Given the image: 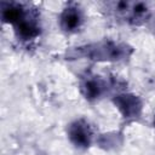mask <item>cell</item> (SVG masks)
<instances>
[{
	"label": "cell",
	"mask_w": 155,
	"mask_h": 155,
	"mask_svg": "<svg viewBox=\"0 0 155 155\" xmlns=\"http://www.w3.org/2000/svg\"><path fill=\"white\" fill-rule=\"evenodd\" d=\"M115 104L125 117H136L140 113L142 104L133 94H121L115 98Z\"/></svg>",
	"instance_id": "1"
},
{
	"label": "cell",
	"mask_w": 155,
	"mask_h": 155,
	"mask_svg": "<svg viewBox=\"0 0 155 155\" xmlns=\"http://www.w3.org/2000/svg\"><path fill=\"white\" fill-rule=\"evenodd\" d=\"M69 137L75 145L87 147L91 142V131L86 122L79 120L69 126Z\"/></svg>",
	"instance_id": "2"
},
{
	"label": "cell",
	"mask_w": 155,
	"mask_h": 155,
	"mask_svg": "<svg viewBox=\"0 0 155 155\" xmlns=\"http://www.w3.org/2000/svg\"><path fill=\"white\" fill-rule=\"evenodd\" d=\"M81 23V16L78 8L75 7H68L63 11L61 16V25L64 30L71 31L79 28Z\"/></svg>",
	"instance_id": "3"
},
{
	"label": "cell",
	"mask_w": 155,
	"mask_h": 155,
	"mask_svg": "<svg viewBox=\"0 0 155 155\" xmlns=\"http://www.w3.org/2000/svg\"><path fill=\"white\" fill-rule=\"evenodd\" d=\"M2 18L5 22L10 23H19L23 19V11L19 6L10 4L8 6L2 7Z\"/></svg>",
	"instance_id": "4"
},
{
	"label": "cell",
	"mask_w": 155,
	"mask_h": 155,
	"mask_svg": "<svg viewBox=\"0 0 155 155\" xmlns=\"http://www.w3.org/2000/svg\"><path fill=\"white\" fill-rule=\"evenodd\" d=\"M17 29L19 35L24 39H33L39 34V28L33 22L25 21L24 18L17 24Z\"/></svg>",
	"instance_id": "5"
},
{
	"label": "cell",
	"mask_w": 155,
	"mask_h": 155,
	"mask_svg": "<svg viewBox=\"0 0 155 155\" xmlns=\"http://www.w3.org/2000/svg\"><path fill=\"white\" fill-rule=\"evenodd\" d=\"M82 90H84V93L87 98H96L101 94L102 92V85L98 80H94V79H88L84 82L82 85Z\"/></svg>",
	"instance_id": "6"
}]
</instances>
